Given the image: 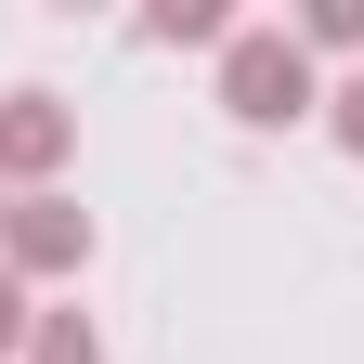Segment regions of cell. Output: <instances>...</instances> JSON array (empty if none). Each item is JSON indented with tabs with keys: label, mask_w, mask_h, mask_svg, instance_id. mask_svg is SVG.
Masks as SVG:
<instances>
[{
	"label": "cell",
	"mask_w": 364,
	"mask_h": 364,
	"mask_svg": "<svg viewBox=\"0 0 364 364\" xmlns=\"http://www.w3.org/2000/svg\"><path fill=\"white\" fill-rule=\"evenodd\" d=\"M221 105L247 130H299V117H326V78H312V53L287 26H235L221 39Z\"/></svg>",
	"instance_id": "obj_1"
},
{
	"label": "cell",
	"mask_w": 364,
	"mask_h": 364,
	"mask_svg": "<svg viewBox=\"0 0 364 364\" xmlns=\"http://www.w3.org/2000/svg\"><path fill=\"white\" fill-rule=\"evenodd\" d=\"M78 260H91V208L78 196H14L0 208V273L14 287H65Z\"/></svg>",
	"instance_id": "obj_2"
},
{
	"label": "cell",
	"mask_w": 364,
	"mask_h": 364,
	"mask_svg": "<svg viewBox=\"0 0 364 364\" xmlns=\"http://www.w3.org/2000/svg\"><path fill=\"white\" fill-rule=\"evenodd\" d=\"M65 156H78V117L53 91H0V196H53Z\"/></svg>",
	"instance_id": "obj_3"
},
{
	"label": "cell",
	"mask_w": 364,
	"mask_h": 364,
	"mask_svg": "<svg viewBox=\"0 0 364 364\" xmlns=\"http://www.w3.org/2000/svg\"><path fill=\"white\" fill-rule=\"evenodd\" d=\"M144 39H156V53H221V39H235V14H221V0H156Z\"/></svg>",
	"instance_id": "obj_4"
},
{
	"label": "cell",
	"mask_w": 364,
	"mask_h": 364,
	"mask_svg": "<svg viewBox=\"0 0 364 364\" xmlns=\"http://www.w3.org/2000/svg\"><path fill=\"white\" fill-rule=\"evenodd\" d=\"M287 39H299V53H364V0H312Z\"/></svg>",
	"instance_id": "obj_5"
},
{
	"label": "cell",
	"mask_w": 364,
	"mask_h": 364,
	"mask_svg": "<svg viewBox=\"0 0 364 364\" xmlns=\"http://www.w3.org/2000/svg\"><path fill=\"white\" fill-rule=\"evenodd\" d=\"M26 364H105V338H91L78 312H39V326H26Z\"/></svg>",
	"instance_id": "obj_6"
},
{
	"label": "cell",
	"mask_w": 364,
	"mask_h": 364,
	"mask_svg": "<svg viewBox=\"0 0 364 364\" xmlns=\"http://www.w3.org/2000/svg\"><path fill=\"white\" fill-rule=\"evenodd\" d=\"M326 130H338V156H364V65L326 91Z\"/></svg>",
	"instance_id": "obj_7"
},
{
	"label": "cell",
	"mask_w": 364,
	"mask_h": 364,
	"mask_svg": "<svg viewBox=\"0 0 364 364\" xmlns=\"http://www.w3.org/2000/svg\"><path fill=\"white\" fill-rule=\"evenodd\" d=\"M26 326H39V312H26V287H14V273H0V364L26 351Z\"/></svg>",
	"instance_id": "obj_8"
},
{
	"label": "cell",
	"mask_w": 364,
	"mask_h": 364,
	"mask_svg": "<svg viewBox=\"0 0 364 364\" xmlns=\"http://www.w3.org/2000/svg\"><path fill=\"white\" fill-rule=\"evenodd\" d=\"M0 208H14V196H0Z\"/></svg>",
	"instance_id": "obj_9"
}]
</instances>
